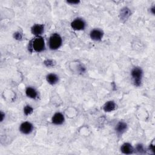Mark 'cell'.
<instances>
[{
  "mask_svg": "<svg viewBox=\"0 0 155 155\" xmlns=\"http://www.w3.org/2000/svg\"><path fill=\"white\" fill-rule=\"evenodd\" d=\"M45 48V42L44 38L41 36H36L29 43L28 49L31 51L32 50L35 52H41Z\"/></svg>",
  "mask_w": 155,
  "mask_h": 155,
  "instance_id": "6da1fadb",
  "label": "cell"
},
{
  "mask_svg": "<svg viewBox=\"0 0 155 155\" xmlns=\"http://www.w3.org/2000/svg\"><path fill=\"white\" fill-rule=\"evenodd\" d=\"M62 38L58 33L52 34L48 40L49 48L52 50H56L58 49L62 45Z\"/></svg>",
  "mask_w": 155,
  "mask_h": 155,
  "instance_id": "7a4b0ae2",
  "label": "cell"
},
{
  "mask_svg": "<svg viewBox=\"0 0 155 155\" xmlns=\"http://www.w3.org/2000/svg\"><path fill=\"white\" fill-rule=\"evenodd\" d=\"M131 75L135 86L139 87L141 84L143 76V71L141 68L136 67L133 68L131 71Z\"/></svg>",
  "mask_w": 155,
  "mask_h": 155,
  "instance_id": "3957f363",
  "label": "cell"
},
{
  "mask_svg": "<svg viewBox=\"0 0 155 155\" xmlns=\"http://www.w3.org/2000/svg\"><path fill=\"white\" fill-rule=\"evenodd\" d=\"M71 26L74 30H82L85 29L86 23L84 19L76 18L71 22Z\"/></svg>",
  "mask_w": 155,
  "mask_h": 155,
  "instance_id": "277c9868",
  "label": "cell"
},
{
  "mask_svg": "<svg viewBox=\"0 0 155 155\" xmlns=\"http://www.w3.org/2000/svg\"><path fill=\"white\" fill-rule=\"evenodd\" d=\"M33 130V125L31 123L29 122H22L19 127L20 131L24 134H28L31 133Z\"/></svg>",
  "mask_w": 155,
  "mask_h": 155,
  "instance_id": "5b68a950",
  "label": "cell"
},
{
  "mask_svg": "<svg viewBox=\"0 0 155 155\" xmlns=\"http://www.w3.org/2000/svg\"><path fill=\"white\" fill-rule=\"evenodd\" d=\"M103 31L98 28H95L92 30L90 33V36L91 39L93 41H101L103 37Z\"/></svg>",
  "mask_w": 155,
  "mask_h": 155,
  "instance_id": "8992f818",
  "label": "cell"
},
{
  "mask_svg": "<svg viewBox=\"0 0 155 155\" xmlns=\"http://www.w3.org/2000/svg\"><path fill=\"white\" fill-rule=\"evenodd\" d=\"M65 120V118H64V116L63 114H62L61 113L58 112L56 113L52 117L51 119V121L52 123L54 125H61L64 123Z\"/></svg>",
  "mask_w": 155,
  "mask_h": 155,
  "instance_id": "52a82bcc",
  "label": "cell"
},
{
  "mask_svg": "<svg viewBox=\"0 0 155 155\" xmlns=\"http://www.w3.org/2000/svg\"><path fill=\"white\" fill-rule=\"evenodd\" d=\"M44 30V25L43 24H35L32 26L31 31L33 35L36 36H41Z\"/></svg>",
  "mask_w": 155,
  "mask_h": 155,
  "instance_id": "ba28073f",
  "label": "cell"
},
{
  "mask_svg": "<svg viewBox=\"0 0 155 155\" xmlns=\"http://www.w3.org/2000/svg\"><path fill=\"white\" fill-rule=\"evenodd\" d=\"M120 151L122 153L125 154H131L134 153V148L130 143H124L120 147Z\"/></svg>",
  "mask_w": 155,
  "mask_h": 155,
  "instance_id": "9c48e42d",
  "label": "cell"
},
{
  "mask_svg": "<svg viewBox=\"0 0 155 155\" xmlns=\"http://www.w3.org/2000/svg\"><path fill=\"white\" fill-rule=\"evenodd\" d=\"M127 129V124L124 122H119L115 127V131L117 134H122Z\"/></svg>",
  "mask_w": 155,
  "mask_h": 155,
  "instance_id": "30bf717a",
  "label": "cell"
},
{
  "mask_svg": "<svg viewBox=\"0 0 155 155\" xmlns=\"http://www.w3.org/2000/svg\"><path fill=\"white\" fill-rule=\"evenodd\" d=\"M116 108V104L113 101H109L107 102L103 107V109L105 112H111L112 111H114Z\"/></svg>",
  "mask_w": 155,
  "mask_h": 155,
  "instance_id": "8fae6325",
  "label": "cell"
},
{
  "mask_svg": "<svg viewBox=\"0 0 155 155\" xmlns=\"http://www.w3.org/2000/svg\"><path fill=\"white\" fill-rule=\"evenodd\" d=\"M25 93L28 97L31 99H36L38 96V91L34 88L31 87H28L26 88Z\"/></svg>",
  "mask_w": 155,
  "mask_h": 155,
  "instance_id": "7c38bea8",
  "label": "cell"
},
{
  "mask_svg": "<svg viewBox=\"0 0 155 155\" xmlns=\"http://www.w3.org/2000/svg\"><path fill=\"white\" fill-rule=\"evenodd\" d=\"M46 79L50 84L54 85L58 82V81L59 80V78L56 74L50 73V74H48L47 75Z\"/></svg>",
  "mask_w": 155,
  "mask_h": 155,
  "instance_id": "4fadbf2b",
  "label": "cell"
},
{
  "mask_svg": "<svg viewBox=\"0 0 155 155\" xmlns=\"http://www.w3.org/2000/svg\"><path fill=\"white\" fill-rule=\"evenodd\" d=\"M131 15V12L130 10L128 7H124L121 9L120 15V19L122 20H127L128 18Z\"/></svg>",
  "mask_w": 155,
  "mask_h": 155,
  "instance_id": "5bb4252c",
  "label": "cell"
},
{
  "mask_svg": "<svg viewBox=\"0 0 155 155\" xmlns=\"http://www.w3.org/2000/svg\"><path fill=\"white\" fill-rule=\"evenodd\" d=\"M134 150L135 151V152L136 153H139V154H143V153H145V148H144L143 145L141 143L137 144L135 148H134Z\"/></svg>",
  "mask_w": 155,
  "mask_h": 155,
  "instance_id": "9a60e30c",
  "label": "cell"
},
{
  "mask_svg": "<svg viewBox=\"0 0 155 155\" xmlns=\"http://www.w3.org/2000/svg\"><path fill=\"white\" fill-rule=\"evenodd\" d=\"M33 111V108L29 105H27L24 107V113L25 116L30 115Z\"/></svg>",
  "mask_w": 155,
  "mask_h": 155,
  "instance_id": "2e32d148",
  "label": "cell"
},
{
  "mask_svg": "<svg viewBox=\"0 0 155 155\" xmlns=\"http://www.w3.org/2000/svg\"><path fill=\"white\" fill-rule=\"evenodd\" d=\"M44 64L47 67H51L55 65V62L52 59H46Z\"/></svg>",
  "mask_w": 155,
  "mask_h": 155,
  "instance_id": "e0dca14e",
  "label": "cell"
},
{
  "mask_svg": "<svg viewBox=\"0 0 155 155\" xmlns=\"http://www.w3.org/2000/svg\"><path fill=\"white\" fill-rule=\"evenodd\" d=\"M14 38L17 40H21L22 38V35L19 32H16L14 33Z\"/></svg>",
  "mask_w": 155,
  "mask_h": 155,
  "instance_id": "ac0fdd59",
  "label": "cell"
},
{
  "mask_svg": "<svg viewBox=\"0 0 155 155\" xmlns=\"http://www.w3.org/2000/svg\"><path fill=\"white\" fill-rule=\"evenodd\" d=\"M79 1H68L67 2L71 4H78V3H79Z\"/></svg>",
  "mask_w": 155,
  "mask_h": 155,
  "instance_id": "d6986e66",
  "label": "cell"
},
{
  "mask_svg": "<svg viewBox=\"0 0 155 155\" xmlns=\"http://www.w3.org/2000/svg\"><path fill=\"white\" fill-rule=\"evenodd\" d=\"M4 116H5V114H4L2 111H1V122L4 120Z\"/></svg>",
  "mask_w": 155,
  "mask_h": 155,
  "instance_id": "ffe728a7",
  "label": "cell"
},
{
  "mask_svg": "<svg viewBox=\"0 0 155 155\" xmlns=\"http://www.w3.org/2000/svg\"><path fill=\"white\" fill-rule=\"evenodd\" d=\"M150 11L151 12V13H152L153 14H154V13H155V7H154V6H153V7L151 8Z\"/></svg>",
  "mask_w": 155,
  "mask_h": 155,
  "instance_id": "44dd1931",
  "label": "cell"
}]
</instances>
